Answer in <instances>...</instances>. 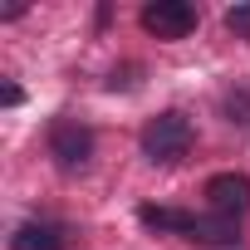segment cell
I'll return each mask as SVG.
<instances>
[{"instance_id": "6da1fadb", "label": "cell", "mask_w": 250, "mask_h": 250, "mask_svg": "<svg viewBox=\"0 0 250 250\" xmlns=\"http://www.w3.org/2000/svg\"><path fill=\"white\" fill-rule=\"evenodd\" d=\"M187 147H191V123L177 108L157 113L147 128H143V152L152 162H177V157H187Z\"/></svg>"}, {"instance_id": "7a4b0ae2", "label": "cell", "mask_w": 250, "mask_h": 250, "mask_svg": "<svg viewBox=\"0 0 250 250\" xmlns=\"http://www.w3.org/2000/svg\"><path fill=\"white\" fill-rule=\"evenodd\" d=\"M143 30L157 35V40H187L196 30V10L187 0H157V5L143 10Z\"/></svg>"}, {"instance_id": "3957f363", "label": "cell", "mask_w": 250, "mask_h": 250, "mask_svg": "<svg viewBox=\"0 0 250 250\" xmlns=\"http://www.w3.org/2000/svg\"><path fill=\"white\" fill-rule=\"evenodd\" d=\"M206 201H211V211L216 216H240L245 206H250V177H240V172H216L211 182H206Z\"/></svg>"}, {"instance_id": "277c9868", "label": "cell", "mask_w": 250, "mask_h": 250, "mask_svg": "<svg viewBox=\"0 0 250 250\" xmlns=\"http://www.w3.org/2000/svg\"><path fill=\"white\" fill-rule=\"evenodd\" d=\"M49 152L59 157V167H79V162H88V152H93V133L79 128V123H54Z\"/></svg>"}, {"instance_id": "5b68a950", "label": "cell", "mask_w": 250, "mask_h": 250, "mask_svg": "<svg viewBox=\"0 0 250 250\" xmlns=\"http://www.w3.org/2000/svg\"><path fill=\"white\" fill-rule=\"evenodd\" d=\"M187 240L226 245V240H235V221H230V216H196V221H191V230H187Z\"/></svg>"}, {"instance_id": "8992f818", "label": "cell", "mask_w": 250, "mask_h": 250, "mask_svg": "<svg viewBox=\"0 0 250 250\" xmlns=\"http://www.w3.org/2000/svg\"><path fill=\"white\" fill-rule=\"evenodd\" d=\"M15 250H64V235L54 226H20L15 230Z\"/></svg>"}, {"instance_id": "52a82bcc", "label": "cell", "mask_w": 250, "mask_h": 250, "mask_svg": "<svg viewBox=\"0 0 250 250\" xmlns=\"http://www.w3.org/2000/svg\"><path fill=\"white\" fill-rule=\"evenodd\" d=\"M143 221L147 226H157V230H191V221L196 216H187V211H172V206H143Z\"/></svg>"}, {"instance_id": "ba28073f", "label": "cell", "mask_w": 250, "mask_h": 250, "mask_svg": "<svg viewBox=\"0 0 250 250\" xmlns=\"http://www.w3.org/2000/svg\"><path fill=\"white\" fill-rule=\"evenodd\" d=\"M226 30H230L235 40H250V0H245V5H230V10H226Z\"/></svg>"}]
</instances>
